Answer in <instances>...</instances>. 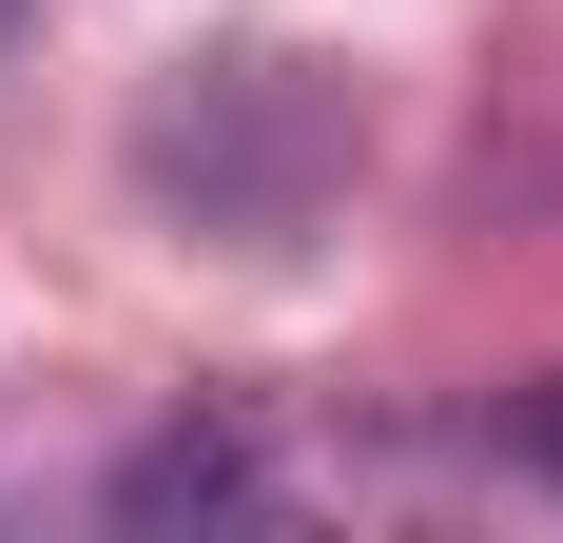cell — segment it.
Here are the masks:
<instances>
[{"label":"cell","mask_w":563,"mask_h":543,"mask_svg":"<svg viewBox=\"0 0 563 543\" xmlns=\"http://www.w3.org/2000/svg\"><path fill=\"white\" fill-rule=\"evenodd\" d=\"M506 446H525V466L563 486V388H525V408H506Z\"/></svg>","instance_id":"2"},{"label":"cell","mask_w":563,"mask_h":543,"mask_svg":"<svg viewBox=\"0 0 563 543\" xmlns=\"http://www.w3.org/2000/svg\"><path fill=\"white\" fill-rule=\"evenodd\" d=\"M195 505H253V428H156L117 466V524H195Z\"/></svg>","instance_id":"1"}]
</instances>
